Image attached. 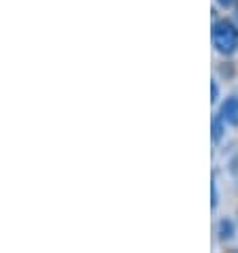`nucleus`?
<instances>
[{"label":"nucleus","mask_w":238,"mask_h":253,"mask_svg":"<svg viewBox=\"0 0 238 253\" xmlns=\"http://www.w3.org/2000/svg\"><path fill=\"white\" fill-rule=\"evenodd\" d=\"M217 4H219L221 9H232L234 4H238V0H217Z\"/></svg>","instance_id":"obj_7"},{"label":"nucleus","mask_w":238,"mask_h":253,"mask_svg":"<svg viewBox=\"0 0 238 253\" xmlns=\"http://www.w3.org/2000/svg\"><path fill=\"white\" fill-rule=\"evenodd\" d=\"M219 115L226 119V124L238 126V98L236 96H230V98L223 100L221 109H219Z\"/></svg>","instance_id":"obj_2"},{"label":"nucleus","mask_w":238,"mask_h":253,"mask_svg":"<svg viewBox=\"0 0 238 253\" xmlns=\"http://www.w3.org/2000/svg\"><path fill=\"white\" fill-rule=\"evenodd\" d=\"M236 22H238V4H236Z\"/></svg>","instance_id":"obj_8"},{"label":"nucleus","mask_w":238,"mask_h":253,"mask_svg":"<svg viewBox=\"0 0 238 253\" xmlns=\"http://www.w3.org/2000/svg\"><path fill=\"white\" fill-rule=\"evenodd\" d=\"M211 92H213V98H211V100L217 102V100H219V83H217V79L211 81Z\"/></svg>","instance_id":"obj_6"},{"label":"nucleus","mask_w":238,"mask_h":253,"mask_svg":"<svg viewBox=\"0 0 238 253\" xmlns=\"http://www.w3.org/2000/svg\"><path fill=\"white\" fill-rule=\"evenodd\" d=\"M213 45L221 55H234L238 51V26L230 19H219L213 24Z\"/></svg>","instance_id":"obj_1"},{"label":"nucleus","mask_w":238,"mask_h":253,"mask_svg":"<svg viewBox=\"0 0 238 253\" xmlns=\"http://www.w3.org/2000/svg\"><path fill=\"white\" fill-rule=\"evenodd\" d=\"M211 192H213V198H211V207L213 211L217 209V205H219V189H217V179L213 177V183H211Z\"/></svg>","instance_id":"obj_5"},{"label":"nucleus","mask_w":238,"mask_h":253,"mask_svg":"<svg viewBox=\"0 0 238 253\" xmlns=\"http://www.w3.org/2000/svg\"><path fill=\"white\" fill-rule=\"evenodd\" d=\"M226 119H223L221 115H215L213 117V143H219V140L223 138V132H226Z\"/></svg>","instance_id":"obj_4"},{"label":"nucleus","mask_w":238,"mask_h":253,"mask_svg":"<svg viewBox=\"0 0 238 253\" xmlns=\"http://www.w3.org/2000/svg\"><path fill=\"white\" fill-rule=\"evenodd\" d=\"M217 234H219V241L226 243V241H232L234 238V223L230 219H221L219 226H217Z\"/></svg>","instance_id":"obj_3"}]
</instances>
